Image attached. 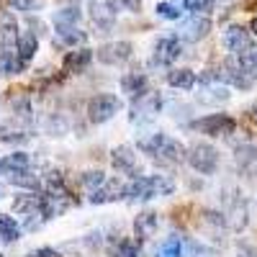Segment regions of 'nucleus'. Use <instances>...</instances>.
Returning a JSON list of instances; mask_svg holds the SVG:
<instances>
[{
	"mask_svg": "<svg viewBox=\"0 0 257 257\" xmlns=\"http://www.w3.org/2000/svg\"><path fill=\"white\" fill-rule=\"evenodd\" d=\"M185 160H188V165L196 170V173L213 175V173H216V167H219V149L213 144H208V142H196L188 149Z\"/></svg>",
	"mask_w": 257,
	"mask_h": 257,
	"instance_id": "1",
	"label": "nucleus"
},
{
	"mask_svg": "<svg viewBox=\"0 0 257 257\" xmlns=\"http://www.w3.org/2000/svg\"><path fill=\"white\" fill-rule=\"evenodd\" d=\"M118 111H121V98L113 93H100V95L90 98V103H88V118L93 123L111 121Z\"/></svg>",
	"mask_w": 257,
	"mask_h": 257,
	"instance_id": "2",
	"label": "nucleus"
},
{
	"mask_svg": "<svg viewBox=\"0 0 257 257\" xmlns=\"http://www.w3.org/2000/svg\"><path fill=\"white\" fill-rule=\"evenodd\" d=\"M183 52V41L178 34H165L157 39L155 44V54H152V64L155 67H167V64H173Z\"/></svg>",
	"mask_w": 257,
	"mask_h": 257,
	"instance_id": "3",
	"label": "nucleus"
},
{
	"mask_svg": "<svg viewBox=\"0 0 257 257\" xmlns=\"http://www.w3.org/2000/svg\"><path fill=\"white\" fill-rule=\"evenodd\" d=\"M72 206H75V198L64 190V185L62 188H47V193L41 196V213H44V219L59 216V213H64Z\"/></svg>",
	"mask_w": 257,
	"mask_h": 257,
	"instance_id": "4",
	"label": "nucleus"
},
{
	"mask_svg": "<svg viewBox=\"0 0 257 257\" xmlns=\"http://www.w3.org/2000/svg\"><path fill=\"white\" fill-rule=\"evenodd\" d=\"M211 31V18L203 16V13H193L190 18H185L180 29H178V36L180 41H188V44H196V41L206 39Z\"/></svg>",
	"mask_w": 257,
	"mask_h": 257,
	"instance_id": "5",
	"label": "nucleus"
},
{
	"mask_svg": "<svg viewBox=\"0 0 257 257\" xmlns=\"http://www.w3.org/2000/svg\"><path fill=\"white\" fill-rule=\"evenodd\" d=\"M234 118L226 116V113H211V116H203L198 118L196 123H193V128L201 134H208V137H226L234 132Z\"/></svg>",
	"mask_w": 257,
	"mask_h": 257,
	"instance_id": "6",
	"label": "nucleus"
},
{
	"mask_svg": "<svg viewBox=\"0 0 257 257\" xmlns=\"http://www.w3.org/2000/svg\"><path fill=\"white\" fill-rule=\"evenodd\" d=\"M162 108V98L157 93H144L139 98H134L132 105V121L134 123H149Z\"/></svg>",
	"mask_w": 257,
	"mask_h": 257,
	"instance_id": "7",
	"label": "nucleus"
},
{
	"mask_svg": "<svg viewBox=\"0 0 257 257\" xmlns=\"http://www.w3.org/2000/svg\"><path fill=\"white\" fill-rule=\"evenodd\" d=\"M132 54H134V47L128 41H111V44H103L95 49V57L103 64H123L126 59H132Z\"/></svg>",
	"mask_w": 257,
	"mask_h": 257,
	"instance_id": "8",
	"label": "nucleus"
},
{
	"mask_svg": "<svg viewBox=\"0 0 257 257\" xmlns=\"http://www.w3.org/2000/svg\"><path fill=\"white\" fill-rule=\"evenodd\" d=\"M111 162L118 173H123L128 178H139V157L132 147H116L111 152Z\"/></svg>",
	"mask_w": 257,
	"mask_h": 257,
	"instance_id": "9",
	"label": "nucleus"
},
{
	"mask_svg": "<svg viewBox=\"0 0 257 257\" xmlns=\"http://www.w3.org/2000/svg\"><path fill=\"white\" fill-rule=\"evenodd\" d=\"M224 47H226V52H231L234 57L237 54H242L252 41H249V31L244 29V26H226L224 29Z\"/></svg>",
	"mask_w": 257,
	"mask_h": 257,
	"instance_id": "10",
	"label": "nucleus"
},
{
	"mask_svg": "<svg viewBox=\"0 0 257 257\" xmlns=\"http://www.w3.org/2000/svg\"><path fill=\"white\" fill-rule=\"evenodd\" d=\"M18 21L11 11H0V49H11L18 41Z\"/></svg>",
	"mask_w": 257,
	"mask_h": 257,
	"instance_id": "11",
	"label": "nucleus"
},
{
	"mask_svg": "<svg viewBox=\"0 0 257 257\" xmlns=\"http://www.w3.org/2000/svg\"><path fill=\"white\" fill-rule=\"evenodd\" d=\"M234 162L247 178H257V147L242 144L234 149Z\"/></svg>",
	"mask_w": 257,
	"mask_h": 257,
	"instance_id": "12",
	"label": "nucleus"
},
{
	"mask_svg": "<svg viewBox=\"0 0 257 257\" xmlns=\"http://www.w3.org/2000/svg\"><path fill=\"white\" fill-rule=\"evenodd\" d=\"M185 155H188V149H185L178 139L165 137V142H162V147H160V152H157L155 160H160V162H165V165H178V162L185 160Z\"/></svg>",
	"mask_w": 257,
	"mask_h": 257,
	"instance_id": "13",
	"label": "nucleus"
},
{
	"mask_svg": "<svg viewBox=\"0 0 257 257\" xmlns=\"http://www.w3.org/2000/svg\"><path fill=\"white\" fill-rule=\"evenodd\" d=\"M229 88H224L221 82H211V85H203L201 93H198V103L203 105H221L229 100Z\"/></svg>",
	"mask_w": 257,
	"mask_h": 257,
	"instance_id": "14",
	"label": "nucleus"
},
{
	"mask_svg": "<svg viewBox=\"0 0 257 257\" xmlns=\"http://www.w3.org/2000/svg\"><path fill=\"white\" fill-rule=\"evenodd\" d=\"M121 90H123L126 95H132V98L144 95V93H147V75L139 72V70L126 72V75L121 77Z\"/></svg>",
	"mask_w": 257,
	"mask_h": 257,
	"instance_id": "15",
	"label": "nucleus"
},
{
	"mask_svg": "<svg viewBox=\"0 0 257 257\" xmlns=\"http://www.w3.org/2000/svg\"><path fill=\"white\" fill-rule=\"evenodd\" d=\"M93 49H88V47H80V49H72V52H67V57H64V70L67 72H80V70H85L88 64L93 62Z\"/></svg>",
	"mask_w": 257,
	"mask_h": 257,
	"instance_id": "16",
	"label": "nucleus"
},
{
	"mask_svg": "<svg viewBox=\"0 0 257 257\" xmlns=\"http://www.w3.org/2000/svg\"><path fill=\"white\" fill-rule=\"evenodd\" d=\"M157 226H160L157 213H152V211H144V213H139V216H137V221H134L137 239H149V237H155Z\"/></svg>",
	"mask_w": 257,
	"mask_h": 257,
	"instance_id": "17",
	"label": "nucleus"
},
{
	"mask_svg": "<svg viewBox=\"0 0 257 257\" xmlns=\"http://www.w3.org/2000/svg\"><path fill=\"white\" fill-rule=\"evenodd\" d=\"M123 183H118V180H105V185L103 188H98L93 196H90V201L93 203H108V201H118V198H123Z\"/></svg>",
	"mask_w": 257,
	"mask_h": 257,
	"instance_id": "18",
	"label": "nucleus"
},
{
	"mask_svg": "<svg viewBox=\"0 0 257 257\" xmlns=\"http://www.w3.org/2000/svg\"><path fill=\"white\" fill-rule=\"evenodd\" d=\"M26 70V62L13 49H0V72L3 75H18Z\"/></svg>",
	"mask_w": 257,
	"mask_h": 257,
	"instance_id": "19",
	"label": "nucleus"
},
{
	"mask_svg": "<svg viewBox=\"0 0 257 257\" xmlns=\"http://www.w3.org/2000/svg\"><path fill=\"white\" fill-rule=\"evenodd\" d=\"M167 82L173 85V88H178V90H190L193 85L198 82V77H196V72H193V70L180 67V70H170L167 72Z\"/></svg>",
	"mask_w": 257,
	"mask_h": 257,
	"instance_id": "20",
	"label": "nucleus"
},
{
	"mask_svg": "<svg viewBox=\"0 0 257 257\" xmlns=\"http://www.w3.org/2000/svg\"><path fill=\"white\" fill-rule=\"evenodd\" d=\"M57 36H59L62 44H67L72 49L82 47L85 41H88V34H85L82 29H77V26H57Z\"/></svg>",
	"mask_w": 257,
	"mask_h": 257,
	"instance_id": "21",
	"label": "nucleus"
},
{
	"mask_svg": "<svg viewBox=\"0 0 257 257\" xmlns=\"http://www.w3.org/2000/svg\"><path fill=\"white\" fill-rule=\"evenodd\" d=\"M234 59H237L239 70H242L244 75H249L252 80H257V44H249L242 54H237Z\"/></svg>",
	"mask_w": 257,
	"mask_h": 257,
	"instance_id": "22",
	"label": "nucleus"
},
{
	"mask_svg": "<svg viewBox=\"0 0 257 257\" xmlns=\"http://www.w3.org/2000/svg\"><path fill=\"white\" fill-rule=\"evenodd\" d=\"M8 183L16 185V188H29V190H36L41 185L39 175H34L31 170H11V173H8Z\"/></svg>",
	"mask_w": 257,
	"mask_h": 257,
	"instance_id": "23",
	"label": "nucleus"
},
{
	"mask_svg": "<svg viewBox=\"0 0 257 257\" xmlns=\"http://www.w3.org/2000/svg\"><path fill=\"white\" fill-rule=\"evenodd\" d=\"M36 49H39V39H36V34H21V36H18V41H16V52H18V57L24 59L26 64H29V59L36 54Z\"/></svg>",
	"mask_w": 257,
	"mask_h": 257,
	"instance_id": "24",
	"label": "nucleus"
},
{
	"mask_svg": "<svg viewBox=\"0 0 257 257\" xmlns=\"http://www.w3.org/2000/svg\"><path fill=\"white\" fill-rule=\"evenodd\" d=\"M21 239V226L8 213H0V242H16Z\"/></svg>",
	"mask_w": 257,
	"mask_h": 257,
	"instance_id": "25",
	"label": "nucleus"
},
{
	"mask_svg": "<svg viewBox=\"0 0 257 257\" xmlns=\"http://www.w3.org/2000/svg\"><path fill=\"white\" fill-rule=\"evenodd\" d=\"M105 173L103 170H88V173H82V178H80V185L85 188V190H90V193H95L98 188H103L105 185Z\"/></svg>",
	"mask_w": 257,
	"mask_h": 257,
	"instance_id": "26",
	"label": "nucleus"
},
{
	"mask_svg": "<svg viewBox=\"0 0 257 257\" xmlns=\"http://www.w3.org/2000/svg\"><path fill=\"white\" fill-rule=\"evenodd\" d=\"M165 137H167V134H162V132H155V134H149V137H142V139H139V149H142L144 155L157 157V152H160V147H162Z\"/></svg>",
	"mask_w": 257,
	"mask_h": 257,
	"instance_id": "27",
	"label": "nucleus"
},
{
	"mask_svg": "<svg viewBox=\"0 0 257 257\" xmlns=\"http://www.w3.org/2000/svg\"><path fill=\"white\" fill-rule=\"evenodd\" d=\"M13 208H16L18 213H24V216H31V213L41 211V196H39V198H36V196H21V198L13 201Z\"/></svg>",
	"mask_w": 257,
	"mask_h": 257,
	"instance_id": "28",
	"label": "nucleus"
},
{
	"mask_svg": "<svg viewBox=\"0 0 257 257\" xmlns=\"http://www.w3.org/2000/svg\"><path fill=\"white\" fill-rule=\"evenodd\" d=\"M80 8L75 6H67V8H62L54 13V26H77V21H80Z\"/></svg>",
	"mask_w": 257,
	"mask_h": 257,
	"instance_id": "29",
	"label": "nucleus"
},
{
	"mask_svg": "<svg viewBox=\"0 0 257 257\" xmlns=\"http://www.w3.org/2000/svg\"><path fill=\"white\" fill-rule=\"evenodd\" d=\"M113 257H139V242L137 239H118L111 247Z\"/></svg>",
	"mask_w": 257,
	"mask_h": 257,
	"instance_id": "30",
	"label": "nucleus"
},
{
	"mask_svg": "<svg viewBox=\"0 0 257 257\" xmlns=\"http://www.w3.org/2000/svg\"><path fill=\"white\" fill-rule=\"evenodd\" d=\"M93 21H95V26L100 29V34H108L111 26H113V11L105 6V8H95L93 11Z\"/></svg>",
	"mask_w": 257,
	"mask_h": 257,
	"instance_id": "31",
	"label": "nucleus"
},
{
	"mask_svg": "<svg viewBox=\"0 0 257 257\" xmlns=\"http://www.w3.org/2000/svg\"><path fill=\"white\" fill-rule=\"evenodd\" d=\"M149 180H152V193H155V198H157V196H170V193L175 190V183L170 180L167 175H149Z\"/></svg>",
	"mask_w": 257,
	"mask_h": 257,
	"instance_id": "32",
	"label": "nucleus"
},
{
	"mask_svg": "<svg viewBox=\"0 0 257 257\" xmlns=\"http://www.w3.org/2000/svg\"><path fill=\"white\" fill-rule=\"evenodd\" d=\"M157 257H183V242H180V237H167L162 242Z\"/></svg>",
	"mask_w": 257,
	"mask_h": 257,
	"instance_id": "33",
	"label": "nucleus"
},
{
	"mask_svg": "<svg viewBox=\"0 0 257 257\" xmlns=\"http://www.w3.org/2000/svg\"><path fill=\"white\" fill-rule=\"evenodd\" d=\"M29 155L26 152H13V155H8L6 160H3V165H6V175L11 173V170H29Z\"/></svg>",
	"mask_w": 257,
	"mask_h": 257,
	"instance_id": "34",
	"label": "nucleus"
},
{
	"mask_svg": "<svg viewBox=\"0 0 257 257\" xmlns=\"http://www.w3.org/2000/svg\"><path fill=\"white\" fill-rule=\"evenodd\" d=\"M157 16H160V18H167V21H178V18L183 16V6L165 0V3H157Z\"/></svg>",
	"mask_w": 257,
	"mask_h": 257,
	"instance_id": "35",
	"label": "nucleus"
},
{
	"mask_svg": "<svg viewBox=\"0 0 257 257\" xmlns=\"http://www.w3.org/2000/svg\"><path fill=\"white\" fill-rule=\"evenodd\" d=\"M108 8L116 13V11H123V13H139L142 11V0H108Z\"/></svg>",
	"mask_w": 257,
	"mask_h": 257,
	"instance_id": "36",
	"label": "nucleus"
},
{
	"mask_svg": "<svg viewBox=\"0 0 257 257\" xmlns=\"http://www.w3.org/2000/svg\"><path fill=\"white\" fill-rule=\"evenodd\" d=\"M180 6L185 11H193V13H206V11H211L213 0H180Z\"/></svg>",
	"mask_w": 257,
	"mask_h": 257,
	"instance_id": "37",
	"label": "nucleus"
},
{
	"mask_svg": "<svg viewBox=\"0 0 257 257\" xmlns=\"http://www.w3.org/2000/svg\"><path fill=\"white\" fill-rule=\"evenodd\" d=\"M11 6L16 11H24V13H34V11H41L44 0H11Z\"/></svg>",
	"mask_w": 257,
	"mask_h": 257,
	"instance_id": "38",
	"label": "nucleus"
},
{
	"mask_svg": "<svg viewBox=\"0 0 257 257\" xmlns=\"http://www.w3.org/2000/svg\"><path fill=\"white\" fill-rule=\"evenodd\" d=\"M24 139H29V134H24V132H11V126H3L0 128V142H24Z\"/></svg>",
	"mask_w": 257,
	"mask_h": 257,
	"instance_id": "39",
	"label": "nucleus"
},
{
	"mask_svg": "<svg viewBox=\"0 0 257 257\" xmlns=\"http://www.w3.org/2000/svg\"><path fill=\"white\" fill-rule=\"evenodd\" d=\"M29 257H62L57 249H52V247H41V249H34V252H29Z\"/></svg>",
	"mask_w": 257,
	"mask_h": 257,
	"instance_id": "40",
	"label": "nucleus"
},
{
	"mask_svg": "<svg viewBox=\"0 0 257 257\" xmlns=\"http://www.w3.org/2000/svg\"><path fill=\"white\" fill-rule=\"evenodd\" d=\"M247 116H249V121H254V123H257V103H254V105H249Z\"/></svg>",
	"mask_w": 257,
	"mask_h": 257,
	"instance_id": "41",
	"label": "nucleus"
},
{
	"mask_svg": "<svg viewBox=\"0 0 257 257\" xmlns=\"http://www.w3.org/2000/svg\"><path fill=\"white\" fill-rule=\"evenodd\" d=\"M239 257H257V252L254 249H244V252H239Z\"/></svg>",
	"mask_w": 257,
	"mask_h": 257,
	"instance_id": "42",
	"label": "nucleus"
},
{
	"mask_svg": "<svg viewBox=\"0 0 257 257\" xmlns=\"http://www.w3.org/2000/svg\"><path fill=\"white\" fill-rule=\"evenodd\" d=\"M252 34H257V16L252 18Z\"/></svg>",
	"mask_w": 257,
	"mask_h": 257,
	"instance_id": "43",
	"label": "nucleus"
},
{
	"mask_svg": "<svg viewBox=\"0 0 257 257\" xmlns=\"http://www.w3.org/2000/svg\"><path fill=\"white\" fill-rule=\"evenodd\" d=\"M0 198H3V188H0Z\"/></svg>",
	"mask_w": 257,
	"mask_h": 257,
	"instance_id": "44",
	"label": "nucleus"
}]
</instances>
